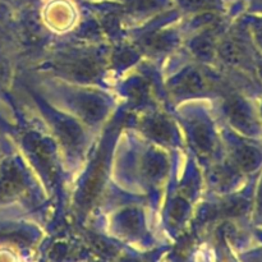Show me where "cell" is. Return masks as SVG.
<instances>
[{"label": "cell", "mask_w": 262, "mask_h": 262, "mask_svg": "<svg viewBox=\"0 0 262 262\" xmlns=\"http://www.w3.org/2000/svg\"><path fill=\"white\" fill-rule=\"evenodd\" d=\"M23 176L15 164H5L0 171V202L12 199L23 188Z\"/></svg>", "instance_id": "6da1fadb"}, {"label": "cell", "mask_w": 262, "mask_h": 262, "mask_svg": "<svg viewBox=\"0 0 262 262\" xmlns=\"http://www.w3.org/2000/svg\"><path fill=\"white\" fill-rule=\"evenodd\" d=\"M235 161L242 170L251 171L255 170L260 165L261 155L256 148L250 147V146H243L235 152Z\"/></svg>", "instance_id": "3957f363"}, {"label": "cell", "mask_w": 262, "mask_h": 262, "mask_svg": "<svg viewBox=\"0 0 262 262\" xmlns=\"http://www.w3.org/2000/svg\"><path fill=\"white\" fill-rule=\"evenodd\" d=\"M3 14V9H2V7H0V15Z\"/></svg>", "instance_id": "9c48e42d"}, {"label": "cell", "mask_w": 262, "mask_h": 262, "mask_svg": "<svg viewBox=\"0 0 262 262\" xmlns=\"http://www.w3.org/2000/svg\"><path fill=\"white\" fill-rule=\"evenodd\" d=\"M257 37H258V41H260V43L262 45V28L260 31H258V33H257Z\"/></svg>", "instance_id": "52a82bcc"}, {"label": "cell", "mask_w": 262, "mask_h": 262, "mask_svg": "<svg viewBox=\"0 0 262 262\" xmlns=\"http://www.w3.org/2000/svg\"><path fill=\"white\" fill-rule=\"evenodd\" d=\"M3 78H4V67L0 64V82L3 81Z\"/></svg>", "instance_id": "8992f818"}, {"label": "cell", "mask_w": 262, "mask_h": 262, "mask_svg": "<svg viewBox=\"0 0 262 262\" xmlns=\"http://www.w3.org/2000/svg\"><path fill=\"white\" fill-rule=\"evenodd\" d=\"M228 112H229L232 122L238 128L246 130V132H250V130L253 129V127H255L253 118L251 117V113L248 110V107L242 101L234 100V101L230 102L229 107H228Z\"/></svg>", "instance_id": "7a4b0ae2"}, {"label": "cell", "mask_w": 262, "mask_h": 262, "mask_svg": "<svg viewBox=\"0 0 262 262\" xmlns=\"http://www.w3.org/2000/svg\"><path fill=\"white\" fill-rule=\"evenodd\" d=\"M81 110L89 119H97L101 115L102 105L99 99H94V97L89 96L84 99V101H82Z\"/></svg>", "instance_id": "277c9868"}, {"label": "cell", "mask_w": 262, "mask_h": 262, "mask_svg": "<svg viewBox=\"0 0 262 262\" xmlns=\"http://www.w3.org/2000/svg\"><path fill=\"white\" fill-rule=\"evenodd\" d=\"M224 54L227 60L232 61V63H239L243 58V51L235 43L229 42L224 46Z\"/></svg>", "instance_id": "5b68a950"}, {"label": "cell", "mask_w": 262, "mask_h": 262, "mask_svg": "<svg viewBox=\"0 0 262 262\" xmlns=\"http://www.w3.org/2000/svg\"><path fill=\"white\" fill-rule=\"evenodd\" d=\"M260 200H261V204H262V186H261V189H260Z\"/></svg>", "instance_id": "ba28073f"}]
</instances>
